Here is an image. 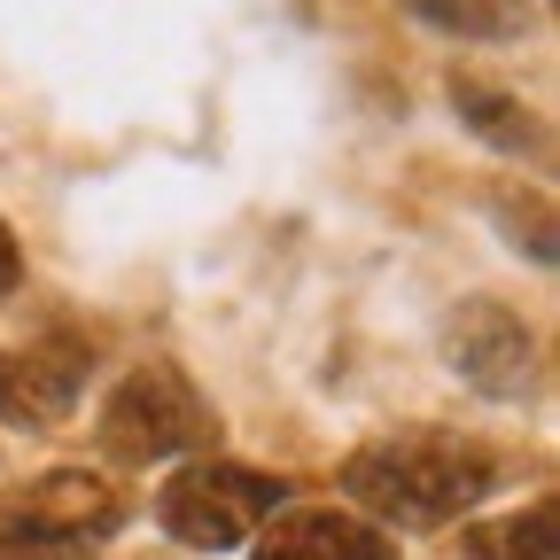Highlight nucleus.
Segmentation results:
<instances>
[{"mask_svg": "<svg viewBox=\"0 0 560 560\" xmlns=\"http://www.w3.org/2000/svg\"><path fill=\"white\" fill-rule=\"evenodd\" d=\"M499 475H506L499 452L475 444V436H374L342 459V490L374 522H397V529L459 522L467 506L490 499Z\"/></svg>", "mask_w": 560, "mask_h": 560, "instance_id": "f257e3e1", "label": "nucleus"}, {"mask_svg": "<svg viewBox=\"0 0 560 560\" xmlns=\"http://www.w3.org/2000/svg\"><path fill=\"white\" fill-rule=\"evenodd\" d=\"M125 522V499L94 467H47L0 490V560H86Z\"/></svg>", "mask_w": 560, "mask_h": 560, "instance_id": "f03ea898", "label": "nucleus"}, {"mask_svg": "<svg viewBox=\"0 0 560 560\" xmlns=\"http://www.w3.org/2000/svg\"><path fill=\"white\" fill-rule=\"evenodd\" d=\"M210 436H219V412L195 397V382L179 366H132L94 420V444L117 467H156V459H179V452H210Z\"/></svg>", "mask_w": 560, "mask_h": 560, "instance_id": "7ed1b4c3", "label": "nucleus"}, {"mask_svg": "<svg viewBox=\"0 0 560 560\" xmlns=\"http://www.w3.org/2000/svg\"><path fill=\"white\" fill-rule=\"evenodd\" d=\"M280 506H289V482L265 467H234V459H195L164 482L156 522L195 545V552H234L249 529H265Z\"/></svg>", "mask_w": 560, "mask_h": 560, "instance_id": "20e7f679", "label": "nucleus"}, {"mask_svg": "<svg viewBox=\"0 0 560 560\" xmlns=\"http://www.w3.org/2000/svg\"><path fill=\"white\" fill-rule=\"evenodd\" d=\"M86 374H94V342H70V335L0 350V420L32 429V436L62 429L86 397Z\"/></svg>", "mask_w": 560, "mask_h": 560, "instance_id": "39448f33", "label": "nucleus"}, {"mask_svg": "<svg viewBox=\"0 0 560 560\" xmlns=\"http://www.w3.org/2000/svg\"><path fill=\"white\" fill-rule=\"evenodd\" d=\"M444 350H452V366L475 389H490V397H529L545 382V350H537V335L506 304H459L452 327H444Z\"/></svg>", "mask_w": 560, "mask_h": 560, "instance_id": "423d86ee", "label": "nucleus"}, {"mask_svg": "<svg viewBox=\"0 0 560 560\" xmlns=\"http://www.w3.org/2000/svg\"><path fill=\"white\" fill-rule=\"evenodd\" d=\"M257 560H397V545L366 514L335 506H280L272 529L257 537Z\"/></svg>", "mask_w": 560, "mask_h": 560, "instance_id": "0eeeda50", "label": "nucleus"}, {"mask_svg": "<svg viewBox=\"0 0 560 560\" xmlns=\"http://www.w3.org/2000/svg\"><path fill=\"white\" fill-rule=\"evenodd\" d=\"M452 109L482 132V140H499V149H514V156H552V132H545V117H529L506 86H490V79H467V70H452Z\"/></svg>", "mask_w": 560, "mask_h": 560, "instance_id": "6e6552de", "label": "nucleus"}, {"mask_svg": "<svg viewBox=\"0 0 560 560\" xmlns=\"http://www.w3.org/2000/svg\"><path fill=\"white\" fill-rule=\"evenodd\" d=\"M405 9L444 39H522L529 32L522 0H405Z\"/></svg>", "mask_w": 560, "mask_h": 560, "instance_id": "1a4fd4ad", "label": "nucleus"}, {"mask_svg": "<svg viewBox=\"0 0 560 560\" xmlns=\"http://www.w3.org/2000/svg\"><path fill=\"white\" fill-rule=\"evenodd\" d=\"M467 560H560L552 499H537L529 514H506V522H475L467 529Z\"/></svg>", "mask_w": 560, "mask_h": 560, "instance_id": "9d476101", "label": "nucleus"}, {"mask_svg": "<svg viewBox=\"0 0 560 560\" xmlns=\"http://www.w3.org/2000/svg\"><path fill=\"white\" fill-rule=\"evenodd\" d=\"M499 210H506V234H514V242H529V257H537V265H552V210H545V195L499 187Z\"/></svg>", "mask_w": 560, "mask_h": 560, "instance_id": "9b49d317", "label": "nucleus"}, {"mask_svg": "<svg viewBox=\"0 0 560 560\" xmlns=\"http://www.w3.org/2000/svg\"><path fill=\"white\" fill-rule=\"evenodd\" d=\"M24 289V249H16V234H9V219H0V304H9Z\"/></svg>", "mask_w": 560, "mask_h": 560, "instance_id": "f8f14e48", "label": "nucleus"}]
</instances>
